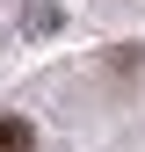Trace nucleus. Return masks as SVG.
<instances>
[{
  "label": "nucleus",
  "instance_id": "obj_1",
  "mask_svg": "<svg viewBox=\"0 0 145 152\" xmlns=\"http://www.w3.org/2000/svg\"><path fill=\"white\" fill-rule=\"evenodd\" d=\"M0 152H36V130L22 116H0Z\"/></svg>",
  "mask_w": 145,
  "mask_h": 152
}]
</instances>
